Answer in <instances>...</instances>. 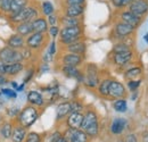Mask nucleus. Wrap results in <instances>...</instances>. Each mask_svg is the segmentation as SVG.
<instances>
[{"label":"nucleus","instance_id":"obj_1","mask_svg":"<svg viewBox=\"0 0 148 142\" xmlns=\"http://www.w3.org/2000/svg\"><path fill=\"white\" fill-rule=\"evenodd\" d=\"M39 116H40V113L37 107L27 104L26 106H24L21 109L17 117L13 119V122L24 126L25 128H30L38 121Z\"/></svg>","mask_w":148,"mask_h":142},{"label":"nucleus","instance_id":"obj_17","mask_svg":"<svg viewBox=\"0 0 148 142\" xmlns=\"http://www.w3.org/2000/svg\"><path fill=\"white\" fill-rule=\"evenodd\" d=\"M26 100H27V104L36 107H43L46 105V100H45L43 96L37 90L29 91L27 96H26Z\"/></svg>","mask_w":148,"mask_h":142},{"label":"nucleus","instance_id":"obj_5","mask_svg":"<svg viewBox=\"0 0 148 142\" xmlns=\"http://www.w3.org/2000/svg\"><path fill=\"white\" fill-rule=\"evenodd\" d=\"M46 40H47V33L33 32L25 38V47L30 48L33 51H38V50L42 49Z\"/></svg>","mask_w":148,"mask_h":142},{"label":"nucleus","instance_id":"obj_21","mask_svg":"<svg viewBox=\"0 0 148 142\" xmlns=\"http://www.w3.org/2000/svg\"><path fill=\"white\" fill-rule=\"evenodd\" d=\"M71 113H72L71 101L60 102V104L57 106V108H56V119H57V121H62V119L66 118Z\"/></svg>","mask_w":148,"mask_h":142},{"label":"nucleus","instance_id":"obj_54","mask_svg":"<svg viewBox=\"0 0 148 142\" xmlns=\"http://www.w3.org/2000/svg\"><path fill=\"white\" fill-rule=\"evenodd\" d=\"M56 142H67V140H66V139H65L64 137H62V138H60L59 140H57Z\"/></svg>","mask_w":148,"mask_h":142},{"label":"nucleus","instance_id":"obj_20","mask_svg":"<svg viewBox=\"0 0 148 142\" xmlns=\"http://www.w3.org/2000/svg\"><path fill=\"white\" fill-rule=\"evenodd\" d=\"M62 72L66 77L75 79L80 82H83V79H84L83 73L75 66H62Z\"/></svg>","mask_w":148,"mask_h":142},{"label":"nucleus","instance_id":"obj_55","mask_svg":"<svg viewBox=\"0 0 148 142\" xmlns=\"http://www.w3.org/2000/svg\"><path fill=\"white\" fill-rule=\"evenodd\" d=\"M144 39H145V41H146V42L148 43V33H146V34H145V36H144Z\"/></svg>","mask_w":148,"mask_h":142},{"label":"nucleus","instance_id":"obj_49","mask_svg":"<svg viewBox=\"0 0 148 142\" xmlns=\"http://www.w3.org/2000/svg\"><path fill=\"white\" fill-rule=\"evenodd\" d=\"M9 77L7 75H3V74H0V88L5 87L7 83H9Z\"/></svg>","mask_w":148,"mask_h":142},{"label":"nucleus","instance_id":"obj_27","mask_svg":"<svg viewBox=\"0 0 148 142\" xmlns=\"http://www.w3.org/2000/svg\"><path fill=\"white\" fill-rule=\"evenodd\" d=\"M59 24L62 27H71V26H77V25H83L82 17H70L63 15L59 17Z\"/></svg>","mask_w":148,"mask_h":142},{"label":"nucleus","instance_id":"obj_40","mask_svg":"<svg viewBox=\"0 0 148 142\" xmlns=\"http://www.w3.org/2000/svg\"><path fill=\"white\" fill-rule=\"evenodd\" d=\"M41 135L37 132H27L25 142H41Z\"/></svg>","mask_w":148,"mask_h":142},{"label":"nucleus","instance_id":"obj_51","mask_svg":"<svg viewBox=\"0 0 148 142\" xmlns=\"http://www.w3.org/2000/svg\"><path fill=\"white\" fill-rule=\"evenodd\" d=\"M10 83V87H12V89H17L18 88V85H17V83L15 82V81H12V82H9Z\"/></svg>","mask_w":148,"mask_h":142},{"label":"nucleus","instance_id":"obj_11","mask_svg":"<svg viewBox=\"0 0 148 142\" xmlns=\"http://www.w3.org/2000/svg\"><path fill=\"white\" fill-rule=\"evenodd\" d=\"M83 56L77 53H66L62 56V65L63 66H75L79 67L83 63Z\"/></svg>","mask_w":148,"mask_h":142},{"label":"nucleus","instance_id":"obj_22","mask_svg":"<svg viewBox=\"0 0 148 142\" xmlns=\"http://www.w3.org/2000/svg\"><path fill=\"white\" fill-rule=\"evenodd\" d=\"M7 20L14 26L16 24H19L22 22H27V6L23 9H21L19 12L15 13V14H12V15H8L7 16Z\"/></svg>","mask_w":148,"mask_h":142},{"label":"nucleus","instance_id":"obj_4","mask_svg":"<svg viewBox=\"0 0 148 142\" xmlns=\"http://www.w3.org/2000/svg\"><path fill=\"white\" fill-rule=\"evenodd\" d=\"M84 79H83V83L86 87L90 88V89H95L98 87L99 84V76H98V67L97 65H95L92 63L88 64L86 67V73L83 74Z\"/></svg>","mask_w":148,"mask_h":142},{"label":"nucleus","instance_id":"obj_53","mask_svg":"<svg viewBox=\"0 0 148 142\" xmlns=\"http://www.w3.org/2000/svg\"><path fill=\"white\" fill-rule=\"evenodd\" d=\"M24 87H25V84H24V83H23V84H22V85H19L18 88H17V89H16V91H17V92H22V91H23V90H24Z\"/></svg>","mask_w":148,"mask_h":142},{"label":"nucleus","instance_id":"obj_12","mask_svg":"<svg viewBox=\"0 0 148 142\" xmlns=\"http://www.w3.org/2000/svg\"><path fill=\"white\" fill-rule=\"evenodd\" d=\"M6 46L15 49V50H21L25 47V38L22 36H19L17 33H14L10 36H8V39L5 41Z\"/></svg>","mask_w":148,"mask_h":142},{"label":"nucleus","instance_id":"obj_50","mask_svg":"<svg viewBox=\"0 0 148 142\" xmlns=\"http://www.w3.org/2000/svg\"><path fill=\"white\" fill-rule=\"evenodd\" d=\"M123 141L124 142H138V140H137L136 134H128Z\"/></svg>","mask_w":148,"mask_h":142},{"label":"nucleus","instance_id":"obj_29","mask_svg":"<svg viewBox=\"0 0 148 142\" xmlns=\"http://www.w3.org/2000/svg\"><path fill=\"white\" fill-rule=\"evenodd\" d=\"M111 82H112L111 79H105V80H103V81L99 82V84L97 87V92H98V94L100 97H103V98H107L108 97Z\"/></svg>","mask_w":148,"mask_h":142},{"label":"nucleus","instance_id":"obj_28","mask_svg":"<svg viewBox=\"0 0 148 142\" xmlns=\"http://www.w3.org/2000/svg\"><path fill=\"white\" fill-rule=\"evenodd\" d=\"M14 122L13 121H5L0 125V137L3 140H10V135L13 132Z\"/></svg>","mask_w":148,"mask_h":142},{"label":"nucleus","instance_id":"obj_26","mask_svg":"<svg viewBox=\"0 0 148 142\" xmlns=\"http://www.w3.org/2000/svg\"><path fill=\"white\" fill-rule=\"evenodd\" d=\"M32 27H33V32L47 33L49 29V24L45 16H39L34 20H32Z\"/></svg>","mask_w":148,"mask_h":142},{"label":"nucleus","instance_id":"obj_10","mask_svg":"<svg viewBox=\"0 0 148 142\" xmlns=\"http://www.w3.org/2000/svg\"><path fill=\"white\" fill-rule=\"evenodd\" d=\"M127 94L125 91V87L115 80H112L111 85H110V92H108V97L112 99H120V98H124Z\"/></svg>","mask_w":148,"mask_h":142},{"label":"nucleus","instance_id":"obj_46","mask_svg":"<svg viewBox=\"0 0 148 142\" xmlns=\"http://www.w3.org/2000/svg\"><path fill=\"white\" fill-rule=\"evenodd\" d=\"M87 0H64V6H74V5H86Z\"/></svg>","mask_w":148,"mask_h":142},{"label":"nucleus","instance_id":"obj_44","mask_svg":"<svg viewBox=\"0 0 148 142\" xmlns=\"http://www.w3.org/2000/svg\"><path fill=\"white\" fill-rule=\"evenodd\" d=\"M140 83H141L140 80H130L129 82H128V88H129V90L131 92H134V91H137V89L139 88Z\"/></svg>","mask_w":148,"mask_h":142},{"label":"nucleus","instance_id":"obj_9","mask_svg":"<svg viewBox=\"0 0 148 142\" xmlns=\"http://www.w3.org/2000/svg\"><path fill=\"white\" fill-rule=\"evenodd\" d=\"M128 9L134 15L143 18L148 13V0H134Z\"/></svg>","mask_w":148,"mask_h":142},{"label":"nucleus","instance_id":"obj_31","mask_svg":"<svg viewBox=\"0 0 148 142\" xmlns=\"http://www.w3.org/2000/svg\"><path fill=\"white\" fill-rule=\"evenodd\" d=\"M31 3V0H12V6H10V14H15L19 12L21 9L25 8Z\"/></svg>","mask_w":148,"mask_h":142},{"label":"nucleus","instance_id":"obj_38","mask_svg":"<svg viewBox=\"0 0 148 142\" xmlns=\"http://www.w3.org/2000/svg\"><path fill=\"white\" fill-rule=\"evenodd\" d=\"M19 111H21V109H19L17 106H12V107L6 108V115H7L12 121L15 119V118L17 117V115L19 114Z\"/></svg>","mask_w":148,"mask_h":142},{"label":"nucleus","instance_id":"obj_42","mask_svg":"<svg viewBox=\"0 0 148 142\" xmlns=\"http://www.w3.org/2000/svg\"><path fill=\"white\" fill-rule=\"evenodd\" d=\"M59 32H60V27L58 25H54V26H49L47 33L51 36L53 39H56L57 36H59Z\"/></svg>","mask_w":148,"mask_h":142},{"label":"nucleus","instance_id":"obj_30","mask_svg":"<svg viewBox=\"0 0 148 142\" xmlns=\"http://www.w3.org/2000/svg\"><path fill=\"white\" fill-rule=\"evenodd\" d=\"M39 6H40V13L45 17H47V16H49V15H51V14L55 13V7H54L53 2L49 1V0L41 1Z\"/></svg>","mask_w":148,"mask_h":142},{"label":"nucleus","instance_id":"obj_8","mask_svg":"<svg viewBox=\"0 0 148 142\" xmlns=\"http://www.w3.org/2000/svg\"><path fill=\"white\" fill-rule=\"evenodd\" d=\"M134 30L136 29L133 26H131L122 20L117 22L114 25V34H115V38H117V39H124V38L129 36L130 34H132L134 32Z\"/></svg>","mask_w":148,"mask_h":142},{"label":"nucleus","instance_id":"obj_25","mask_svg":"<svg viewBox=\"0 0 148 142\" xmlns=\"http://www.w3.org/2000/svg\"><path fill=\"white\" fill-rule=\"evenodd\" d=\"M14 30H15V33L26 38L31 33H33L32 22H22L19 24H16V25H14Z\"/></svg>","mask_w":148,"mask_h":142},{"label":"nucleus","instance_id":"obj_15","mask_svg":"<svg viewBox=\"0 0 148 142\" xmlns=\"http://www.w3.org/2000/svg\"><path fill=\"white\" fill-rule=\"evenodd\" d=\"M66 125L71 128H81L83 122V113L82 111H72L66 118Z\"/></svg>","mask_w":148,"mask_h":142},{"label":"nucleus","instance_id":"obj_34","mask_svg":"<svg viewBox=\"0 0 148 142\" xmlns=\"http://www.w3.org/2000/svg\"><path fill=\"white\" fill-rule=\"evenodd\" d=\"M141 74V68L140 67H132L124 73V79H127L128 81L130 80H136L138 76H140Z\"/></svg>","mask_w":148,"mask_h":142},{"label":"nucleus","instance_id":"obj_47","mask_svg":"<svg viewBox=\"0 0 148 142\" xmlns=\"http://www.w3.org/2000/svg\"><path fill=\"white\" fill-rule=\"evenodd\" d=\"M62 137H63V133L56 131L53 134H50V137H49V142H56L57 140H59Z\"/></svg>","mask_w":148,"mask_h":142},{"label":"nucleus","instance_id":"obj_23","mask_svg":"<svg viewBox=\"0 0 148 142\" xmlns=\"http://www.w3.org/2000/svg\"><path fill=\"white\" fill-rule=\"evenodd\" d=\"M65 50L66 53H77V55H84L87 51V44L83 40H79L76 42H73L71 44L65 46Z\"/></svg>","mask_w":148,"mask_h":142},{"label":"nucleus","instance_id":"obj_19","mask_svg":"<svg viewBox=\"0 0 148 142\" xmlns=\"http://www.w3.org/2000/svg\"><path fill=\"white\" fill-rule=\"evenodd\" d=\"M24 68H25V66H24L23 61L14 63V64H6L3 75H7L10 79V77L17 76L19 73H22V72L24 71Z\"/></svg>","mask_w":148,"mask_h":142},{"label":"nucleus","instance_id":"obj_52","mask_svg":"<svg viewBox=\"0 0 148 142\" xmlns=\"http://www.w3.org/2000/svg\"><path fill=\"white\" fill-rule=\"evenodd\" d=\"M143 140H144V142H148V132L143 134Z\"/></svg>","mask_w":148,"mask_h":142},{"label":"nucleus","instance_id":"obj_45","mask_svg":"<svg viewBox=\"0 0 148 142\" xmlns=\"http://www.w3.org/2000/svg\"><path fill=\"white\" fill-rule=\"evenodd\" d=\"M34 74H36V70H34V67H32V68H30L29 71L26 72V75H25V77H24V81H23V83L24 84H27L32 79H33V76H34Z\"/></svg>","mask_w":148,"mask_h":142},{"label":"nucleus","instance_id":"obj_24","mask_svg":"<svg viewBox=\"0 0 148 142\" xmlns=\"http://www.w3.org/2000/svg\"><path fill=\"white\" fill-rule=\"evenodd\" d=\"M127 125H128V121L125 118L116 117V118L113 119L111 124V132L114 135H120L121 133H123Z\"/></svg>","mask_w":148,"mask_h":142},{"label":"nucleus","instance_id":"obj_32","mask_svg":"<svg viewBox=\"0 0 148 142\" xmlns=\"http://www.w3.org/2000/svg\"><path fill=\"white\" fill-rule=\"evenodd\" d=\"M113 108L117 113H125L128 110V102H127V100L124 98L115 99L113 101Z\"/></svg>","mask_w":148,"mask_h":142},{"label":"nucleus","instance_id":"obj_18","mask_svg":"<svg viewBox=\"0 0 148 142\" xmlns=\"http://www.w3.org/2000/svg\"><path fill=\"white\" fill-rule=\"evenodd\" d=\"M131 59H132V50L125 51V53H113V63L119 67H123L128 65Z\"/></svg>","mask_w":148,"mask_h":142},{"label":"nucleus","instance_id":"obj_3","mask_svg":"<svg viewBox=\"0 0 148 142\" xmlns=\"http://www.w3.org/2000/svg\"><path fill=\"white\" fill-rule=\"evenodd\" d=\"M82 36H83V25L62 27L59 32V42L64 46H67L79 40H82Z\"/></svg>","mask_w":148,"mask_h":142},{"label":"nucleus","instance_id":"obj_43","mask_svg":"<svg viewBox=\"0 0 148 142\" xmlns=\"http://www.w3.org/2000/svg\"><path fill=\"white\" fill-rule=\"evenodd\" d=\"M71 108H72V111H83L84 106L79 100H73L71 101Z\"/></svg>","mask_w":148,"mask_h":142},{"label":"nucleus","instance_id":"obj_6","mask_svg":"<svg viewBox=\"0 0 148 142\" xmlns=\"http://www.w3.org/2000/svg\"><path fill=\"white\" fill-rule=\"evenodd\" d=\"M0 60L3 64H14V63L23 61V57H22L21 50H15L5 46L0 48Z\"/></svg>","mask_w":148,"mask_h":142},{"label":"nucleus","instance_id":"obj_14","mask_svg":"<svg viewBox=\"0 0 148 142\" xmlns=\"http://www.w3.org/2000/svg\"><path fill=\"white\" fill-rule=\"evenodd\" d=\"M86 12V5H74V6H64L63 15L70 17H82Z\"/></svg>","mask_w":148,"mask_h":142},{"label":"nucleus","instance_id":"obj_48","mask_svg":"<svg viewBox=\"0 0 148 142\" xmlns=\"http://www.w3.org/2000/svg\"><path fill=\"white\" fill-rule=\"evenodd\" d=\"M47 53H49V55H51L53 57L55 56V53H56V41L55 40H53V41L49 43V47H48Z\"/></svg>","mask_w":148,"mask_h":142},{"label":"nucleus","instance_id":"obj_56","mask_svg":"<svg viewBox=\"0 0 148 142\" xmlns=\"http://www.w3.org/2000/svg\"><path fill=\"white\" fill-rule=\"evenodd\" d=\"M117 142H124V141H123V140H119Z\"/></svg>","mask_w":148,"mask_h":142},{"label":"nucleus","instance_id":"obj_39","mask_svg":"<svg viewBox=\"0 0 148 142\" xmlns=\"http://www.w3.org/2000/svg\"><path fill=\"white\" fill-rule=\"evenodd\" d=\"M21 53H22V57H23V61H29L33 57V50H31L27 47H24L23 49H21Z\"/></svg>","mask_w":148,"mask_h":142},{"label":"nucleus","instance_id":"obj_36","mask_svg":"<svg viewBox=\"0 0 148 142\" xmlns=\"http://www.w3.org/2000/svg\"><path fill=\"white\" fill-rule=\"evenodd\" d=\"M130 50H131L130 47L127 43H124V42H119V43L114 44V46H113V49H112L113 53H125V51H130Z\"/></svg>","mask_w":148,"mask_h":142},{"label":"nucleus","instance_id":"obj_7","mask_svg":"<svg viewBox=\"0 0 148 142\" xmlns=\"http://www.w3.org/2000/svg\"><path fill=\"white\" fill-rule=\"evenodd\" d=\"M63 137L67 140V142H88L89 135L81 128H71L67 127L66 131L63 133Z\"/></svg>","mask_w":148,"mask_h":142},{"label":"nucleus","instance_id":"obj_33","mask_svg":"<svg viewBox=\"0 0 148 142\" xmlns=\"http://www.w3.org/2000/svg\"><path fill=\"white\" fill-rule=\"evenodd\" d=\"M12 0H0V16L7 17L10 14Z\"/></svg>","mask_w":148,"mask_h":142},{"label":"nucleus","instance_id":"obj_2","mask_svg":"<svg viewBox=\"0 0 148 142\" xmlns=\"http://www.w3.org/2000/svg\"><path fill=\"white\" fill-rule=\"evenodd\" d=\"M81 130H83L89 138H95L99 133V118L98 114L93 109H87L83 113V122L81 125Z\"/></svg>","mask_w":148,"mask_h":142},{"label":"nucleus","instance_id":"obj_35","mask_svg":"<svg viewBox=\"0 0 148 142\" xmlns=\"http://www.w3.org/2000/svg\"><path fill=\"white\" fill-rule=\"evenodd\" d=\"M133 1L134 0H111V3L116 9H123V8H128Z\"/></svg>","mask_w":148,"mask_h":142},{"label":"nucleus","instance_id":"obj_13","mask_svg":"<svg viewBox=\"0 0 148 142\" xmlns=\"http://www.w3.org/2000/svg\"><path fill=\"white\" fill-rule=\"evenodd\" d=\"M120 20L129 24L131 26H133L134 29H137L140 24H141V17L134 15L133 13H131L129 9L128 10H123L120 13Z\"/></svg>","mask_w":148,"mask_h":142},{"label":"nucleus","instance_id":"obj_16","mask_svg":"<svg viewBox=\"0 0 148 142\" xmlns=\"http://www.w3.org/2000/svg\"><path fill=\"white\" fill-rule=\"evenodd\" d=\"M27 135V128H25L24 126L19 124L14 123L13 127V132L10 135V141L12 142H25Z\"/></svg>","mask_w":148,"mask_h":142},{"label":"nucleus","instance_id":"obj_37","mask_svg":"<svg viewBox=\"0 0 148 142\" xmlns=\"http://www.w3.org/2000/svg\"><path fill=\"white\" fill-rule=\"evenodd\" d=\"M1 96H5L8 99H16L17 98V91L15 89H9V88H2L0 90Z\"/></svg>","mask_w":148,"mask_h":142},{"label":"nucleus","instance_id":"obj_41","mask_svg":"<svg viewBox=\"0 0 148 142\" xmlns=\"http://www.w3.org/2000/svg\"><path fill=\"white\" fill-rule=\"evenodd\" d=\"M46 18H47V22H48L49 26H54V25H58L59 24V16L56 13L49 15V16H47Z\"/></svg>","mask_w":148,"mask_h":142}]
</instances>
